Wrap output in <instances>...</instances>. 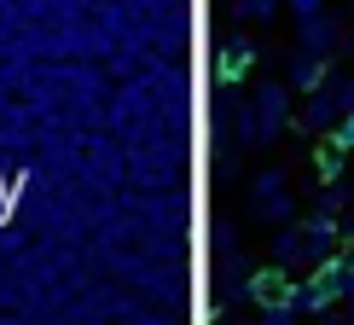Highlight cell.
<instances>
[{
	"mask_svg": "<svg viewBox=\"0 0 354 325\" xmlns=\"http://www.w3.org/2000/svg\"><path fill=\"white\" fill-rule=\"evenodd\" d=\"M285 122H290V87H279L268 82L256 93V105H250V128H244V140H256V145H268L285 134Z\"/></svg>",
	"mask_w": 354,
	"mask_h": 325,
	"instance_id": "1",
	"label": "cell"
},
{
	"mask_svg": "<svg viewBox=\"0 0 354 325\" xmlns=\"http://www.w3.org/2000/svg\"><path fill=\"white\" fill-rule=\"evenodd\" d=\"M250 215H256V221H268V227H279V221H290V215H297V198H290V180H285L279 169L256 174V186H250Z\"/></svg>",
	"mask_w": 354,
	"mask_h": 325,
	"instance_id": "2",
	"label": "cell"
},
{
	"mask_svg": "<svg viewBox=\"0 0 354 325\" xmlns=\"http://www.w3.org/2000/svg\"><path fill=\"white\" fill-rule=\"evenodd\" d=\"M337 239H343V227H337V215H326V210H314L302 221V261H331L337 256Z\"/></svg>",
	"mask_w": 354,
	"mask_h": 325,
	"instance_id": "3",
	"label": "cell"
},
{
	"mask_svg": "<svg viewBox=\"0 0 354 325\" xmlns=\"http://www.w3.org/2000/svg\"><path fill=\"white\" fill-rule=\"evenodd\" d=\"M326 82H331V64H326L319 47H302L290 58V87H297V93H314V87H326Z\"/></svg>",
	"mask_w": 354,
	"mask_h": 325,
	"instance_id": "4",
	"label": "cell"
},
{
	"mask_svg": "<svg viewBox=\"0 0 354 325\" xmlns=\"http://www.w3.org/2000/svg\"><path fill=\"white\" fill-rule=\"evenodd\" d=\"M250 58H256V53H250V41L244 35H227L215 47V82H239L244 70H250Z\"/></svg>",
	"mask_w": 354,
	"mask_h": 325,
	"instance_id": "5",
	"label": "cell"
},
{
	"mask_svg": "<svg viewBox=\"0 0 354 325\" xmlns=\"http://www.w3.org/2000/svg\"><path fill=\"white\" fill-rule=\"evenodd\" d=\"M290 302H297V314H326V308L337 302V290H331L326 273H314L308 285H290Z\"/></svg>",
	"mask_w": 354,
	"mask_h": 325,
	"instance_id": "6",
	"label": "cell"
},
{
	"mask_svg": "<svg viewBox=\"0 0 354 325\" xmlns=\"http://www.w3.org/2000/svg\"><path fill=\"white\" fill-rule=\"evenodd\" d=\"M297 35H302V47H319V53H331L337 47V24L319 12V18H302L297 24Z\"/></svg>",
	"mask_w": 354,
	"mask_h": 325,
	"instance_id": "7",
	"label": "cell"
},
{
	"mask_svg": "<svg viewBox=\"0 0 354 325\" xmlns=\"http://www.w3.org/2000/svg\"><path fill=\"white\" fill-rule=\"evenodd\" d=\"M343 162H348V145L343 140H326L314 151V169H319V180H343Z\"/></svg>",
	"mask_w": 354,
	"mask_h": 325,
	"instance_id": "8",
	"label": "cell"
},
{
	"mask_svg": "<svg viewBox=\"0 0 354 325\" xmlns=\"http://www.w3.org/2000/svg\"><path fill=\"white\" fill-rule=\"evenodd\" d=\"M319 273L331 279L337 297H348V302H354V256H331V261H319Z\"/></svg>",
	"mask_w": 354,
	"mask_h": 325,
	"instance_id": "9",
	"label": "cell"
},
{
	"mask_svg": "<svg viewBox=\"0 0 354 325\" xmlns=\"http://www.w3.org/2000/svg\"><path fill=\"white\" fill-rule=\"evenodd\" d=\"M302 227H285V232H273V261H302Z\"/></svg>",
	"mask_w": 354,
	"mask_h": 325,
	"instance_id": "10",
	"label": "cell"
},
{
	"mask_svg": "<svg viewBox=\"0 0 354 325\" xmlns=\"http://www.w3.org/2000/svg\"><path fill=\"white\" fill-rule=\"evenodd\" d=\"M232 12L250 24H261V18H279V0H232Z\"/></svg>",
	"mask_w": 354,
	"mask_h": 325,
	"instance_id": "11",
	"label": "cell"
},
{
	"mask_svg": "<svg viewBox=\"0 0 354 325\" xmlns=\"http://www.w3.org/2000/svg\"><path fill=\"white\" fill-rule=\"evenodd\" d=\"M256 297H261V302H279V297H290L285 273H261V279H256Z\"/></svg>",
	"mask_w": 354,
	"mask_h": 325,
	"instance_id": "12",
	"label": "cell"
},
{
	"mask_svg": "<svg viewBox=\"0 0 354 325\" xmlns=\"http://www.w3.org/2000/svg\"><path fill=\"white\" fill-rule=\"evenodd\" d=\"M319 12H326V0H290V18H319Z\"/></svg>",
	"mask_w": 354,
	"mask_h": 325,
	"instance_id": "13",
	"label": "cell"
},
{
	"mask_svg": "<svg viewBox=\"0 0 354 325\" xmlns=\"http://www.w3.org/2000/svg\"><path fill=\"white\" fill-rule=\"evenodd\" d=\"M337 140H343V145H348V157H354V105H348L343 122H337Z\"/></svg>",
	"mask_w": 354,
	"mask_h": 325,
	"instance_id": "14",
	"label": "cell"
}]
</instances>
